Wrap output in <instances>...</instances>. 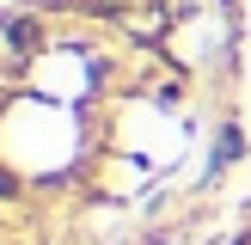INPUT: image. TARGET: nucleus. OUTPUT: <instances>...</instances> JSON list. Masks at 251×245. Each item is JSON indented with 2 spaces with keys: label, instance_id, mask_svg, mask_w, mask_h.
<instances>
[{
  "label": "nucleus",
  "instance_id": "1",
  "mask_svg": "<svg viewBox=\"0 0 251 245\" xmlns=\"http://www.w3.org/2000/svg\"><path fill=\"white\" fill-rule=\"evenodd\" d=\"M239 153H245V135H239V129H221V147H215V172H221V166H233Z\"/></svg>",
  "mask_w": 251,
  "mask_h": 245
}]
</instances>
